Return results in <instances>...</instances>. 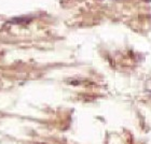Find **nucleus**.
Instances as JSON below:
<instances>
[{
    "label": "nucleus",
    "mask_w": 151,
    "mask_h": 144,
    "mask_svg": "<svg viewBox=\"0 0 151 144\" xmlns=\"http://www.w3.org/2000/svg\"><path fill=\"white\" fill-rule=\"evenodd\" d=\"M147 91H148L149 95H150V97H151V81L149 82V87H148V89H147Z\"/></svg>",
    "instance_id": "1"
}]
</instances>
